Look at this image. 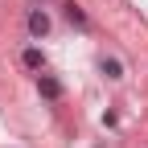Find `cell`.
<instances>
[{
	"instance_id": "6da1fadb",
	"label": "cell",
	"mask_w": 148,
	"mask_h": 148,
	"mask_svg": "<svg viewBox=\"0 0 148 148\" xmlns=\"http://www.w3.org/2000/svg\"><path fill=\"white\" fill-rule=\"evenodd\" d=\"M103 74H107V78H123V66H119V58H103Z\"/></svg>"
},
{
	"instance_id": "7a4b0ae2",
	"label": "cell",
	"mask_w": 148,
	"mask_h": 148,
	"mask_svg": "<svg viewBox=\"0 0 148 148\" xmlns=\"http://www.w3.org/2000/svg\"><path fill=\"white\" fill-rule=\"evenodd\" d=\"M29 25H33V33H45V29H49V21H45L41 12H33V21H29Z\"/></svg>"
}]
</instances>
